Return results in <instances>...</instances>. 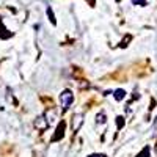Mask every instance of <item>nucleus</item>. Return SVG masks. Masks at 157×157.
I'll list each match as a JSON object with an SVG mask.
<instances>
[{
	"instance_id": "0eeeda50",
	"label": "nucleus",
	"mask_w": 157,
	"mask_h": 157,
	"mask_svg": "<svg viewBox=\"0 0 157 157\" xmlns=\"http://www.w3.org/2000/svg\"><path fill=\"white\" fill-rule=\"evenodd\" d=\"M132 3L137 5V6H146V5H148L146 0H132Z\"/></svg>"
},
{
	"instance_id": "9b49d317",
	"label": "nucleus",
	"mask_w": 157,
	"mask_h": 157,
	"mask_svg": "<svg viewBox=\"0 0 157 157\" xmlns=\"http://www.w3.org/2000/svg\"><path fill=\"white\" fill-rule=\"evenodd\" d=\"M116 2H121V0H116Z\"/></svg>"
},
{
	"instance_id": "f257e3e1",
	"label": "nucleus",
	"mask_w": 157,
	"mask_h": 157,
	"mask_svg": "<svg viewBox=\"0 0 157 157\" xmlns=\"http://www.w3.org/2000/svg\"><path fill=\"white\" fill-rule=\"evenodd\" d=\"M60 102H61L63 110H68V109L71 107V104L74 102V94H72V91L64 90L63 93L60 94Z\"/></svg>"
},
{
	"instance_id": "9d476101",
	"label": "nucleus",
	"mask_w": 157,
	"mask_h": 157,
	"mask_svg": "<svg viewBox=\"0 0 157 157\" xmlns=\"http://www.w3.org/2000/svg\"><path fill=\"white\" fill-rule=\"evenodd\" d=\"M88 157H107V155H104V154H91Z\"/></svg>"
},
{
	"instance_id": "f03ea898",
	"label": "nucleus",
	"mask_w": 157,
	"mask_h": 157,
	"mask_svg": "<svg viewBox=\"0 0 157 157\" xmlns=\"http://www.w3.org/2000/svg\"><path fill=\"white\" fill-rule=\"evenodd\" d=\"M83 123V116L82 115H75L74 116V121H72V129L74 130H78V126Z\"/></svg>"
},
{
	"instance_id": "1a4fd4ad",
	"label": "nucleus",
	"mask_w": 157,
	"mask_h": 157,
	"mask_svg": "<svg viewBox=\"0 0 157 157\" xmlns=\"http://www.w3.org/2000/svg\"><path fill=\"white\" fill-rule=\"evenodd\" d=\"M116 126H118V127H123V126H124V118H123V116H118V118H116Z\"/></svg>"
},
{
	"instance_id": "7ed1b4c3",
	"label": "nucleus",
	"mask_w": 157,
	"mask_h": 157,
	"mask_svg": "<svg viewBox=\"0 0 157 157\" xmlns=\"http://www.w3.org/2000/svg\"><path fill=\"white\" fill-rule=\"evenodd\" d=\"M63 130H64V123L61 121V123L58 124V130H57L58 134H55V135H54V138H52V140L55 141V140H60V138H63Z\"/></svg>"
},
{
	"instance_id": "20e7f679",
	"label": "nucleus",
	"mask_w": 157,
	"mask_h": 157,
	"mask_svg": "<svg viewBox=\"0 0 157 157\" xmlns=\"http://www.w3.org/2000/svg\"><path fill=\"white\" fill-rule=\"evenodd\" d=\"M113 98H115L116 101H123V99L126 98V91H124V90H115Z\"/></svg>"
},
{
	"instance_id": "423d86ee",
	"label": "nucleus",
	"mask_w": 157,
	"mask_h": 157,
	"mask_svg": "<svg viewBox=\"0 0 157 157\" xmlns=\"http://www.w3.org/2000/svg\"><path fill=\"white\" fill-rule=\"evenodd\" d=\"M47 16H49V19H50V22H52V24H54V25L57 24V21H55V16H54V13H52V10H50V8H47Z\"/></svg>"
},
{
	"instance_id": "6e6552de",
	"label": "nucleus",
	"mask_w": 157,
	"mask_h": 157,
	"mask_svg": "<svg viewBox=\"0 0 157 157\" xmlns=\"http://www.w3.org/2000/svg\"><path fill=\"white\" fill-rule=\"evenodd\" d=\"M137 157H149V146H146L145 149H143V151L137 155Z\"/></svg>"
},
{
	"instance_id": "39448f33",
	"label": "nucleus",
	"mask_w": 157,
	"mask_h": 157,
	"mask_svg": "<svg viewBox=\"0 0 157 157\" xmlns=\"http://www.w3.org/2000/svg\"><path fill=\"white\" fill-rule=\"evenodd\" d=\"M107 121V116L104 115V113H98V116H96V124H104Z\"/></svg>"
}]
</instances>
